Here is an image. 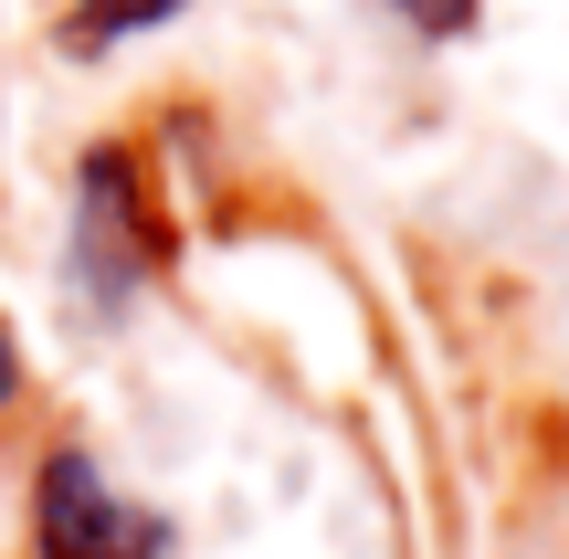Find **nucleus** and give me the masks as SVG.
<instances>
[{
    "mask_svg": "<svg viewBox=\"0 0 569 559\" xmlns=\"http://www.w3.org/2000/svg\"><path fill=\"white\" fill-rule=\"evenodd\" d=\"M159 264H169V222H159V201H148L138 159H127V148H84V180H74V274L106 296V307H127Z\"/></svg>",
    "mask_w": 569,
    "mask_h": 559,
    "instance_id": "f257e3e1",
    "label": "nucleus"
},
{
    "mask_svg": "<svg viewBox=\"0 0 569 559\" xmlns=\"http://www.w3.org/2000/svg\"><path fill=\"white\" fill-rule=\"evenodd\" d=\"M32 549L42 559H159L169 549V518L127 507L117 486L96 476L84 443H53L32 476Z\"/></svg>",
    "mask_w": 569,
    "mask_h": 559,
    "instance_id": "f03ea898",
    "label": "nucleus"
},
{
    "mask_svg": "<svg viewBox=\"0 0 569 559\" xmlns=\"http://www.w3.org/2000/svg\"><path fill=\"white\" fill-rule=\"evenodd\" d=\"M169 11H190V0H74V21H63V42H74V53H106V42L148 32V21H169Z\"/></svg>",
    "mask_w": 569,
    "mask_h": 559,
    "instance_id": "7ed1b4c3",
    "label": "nucleus"
},
{
    "mask_svg": "<svg viewBox=\"0 0 569 559\" xmlns=\"http://www.w3.org/2000/svg\"><path fill=\"white\" fill-rule=\"evenodd\" d=\"M390 11H401L411 32H432V42H453V32H475V0H390Z\"/></svg>",
    "mask_w": 569,
    "mask_h": 559,
    "instance_id": "20e7f679",
    "label": "nucleus"
},
{
    "mask_svg": "<svg viewBox=\"0 0 569 559\" xmlns=\"http://www.w3.org/2000/svg\"><path fill=\"white\" fill-rule=\"evenodd\" d=\"M21 391V349H11V328H0V401Z\"/></svg>",
    "mask_w": 569,
    "mask_h": 559,
    "instance_id": "39448f33",
    "label": "nucleus"
}]
</instances>
